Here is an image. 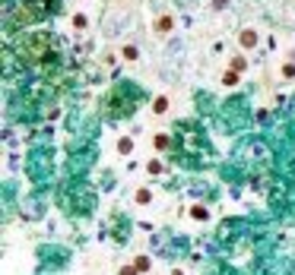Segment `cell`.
Here are the masks:
<instances>
[{"instance_id": "5b68a950", "label": "cell", "mask_w": 295, "mask_h": 275, "mask_svg": "<svg viewBox=\"0 0 295 275\" xmlns=\"http://www.w3.org/2000/svg\"><path fill=\"white\" fill-rule=\"evenodd\" d=\"M156 149H169V136H165V133L156 136Z\"/></svg>"}, {"instance_id": "3957f363", "label": "cell", "mask_w": 295, "mask_h": 275, "mask_svg": "<svg viewBox=\"0 0 295 275\" xmlns=\"http://www.w3.org/2000/svg\"><path fill=\"white\" fill-rule=\"evenodd\" d=\"M238 44L241 48H254V44H257V32L254 29H241L238 32Z\"/></svg>"}, {"instance_id": "8992f818", "label": "cell", "mask_w": 295, "mask_h": 275, "mask_svg": "<svg viewBox=\"0 0 295 275\" xmlns=\"http://www.w3.org/2000/svg\"><path fill=\"white\" fill-rule=\"evenodd\" d=\"M118 149H121V152H124V155H127V152L133 149V143H130V139H121V143H118Z\"/></svg>"}, {"instance_id": "7a4b0ae2", "label": "cell", "mask_w": 295, "mask_h": 275, "mask_svg": "<svg viewBox=\"0 0 295 275\" xmlns=\"http://www.w3.org/2000/svg\"><path fill=\"white\" fill-rule=\"evenodd\" d=\"M156 32H159V35H169V32H175V16H172V13H162V16L156 19Z\"/></svg>"}, {"instance_id": "277c9868", "label": "cell", "mask_w": 295, "mask_h": 275, "mask_svg": "<svg viewBox=\"0 0 295 275\" xmlns=\"http://www.w3.org/2000/svg\"><path fill=\"white\" fill-rule=\"evenodd\" d=\"M229 63H232V70H235V73H241V70L247 66V60H245V57H232Z\"/></svg>"}, {"instance_id": "6da1fadb", "label": "cell", "mask_w": 295, "mask_h": 275, "mask_svg": "<svg viewBox=\"0 0 295 275\" xmlns=\"http://www.w3.org/2000/svg\"><path fill=\"white\" fill-rule=\"evenodd\" d=\"M45 51H48V42H45V38H38V35H32L29 42H25V48H23V54L29 57V60H42L45 57Z\"/></svg>"}]
</instances>
